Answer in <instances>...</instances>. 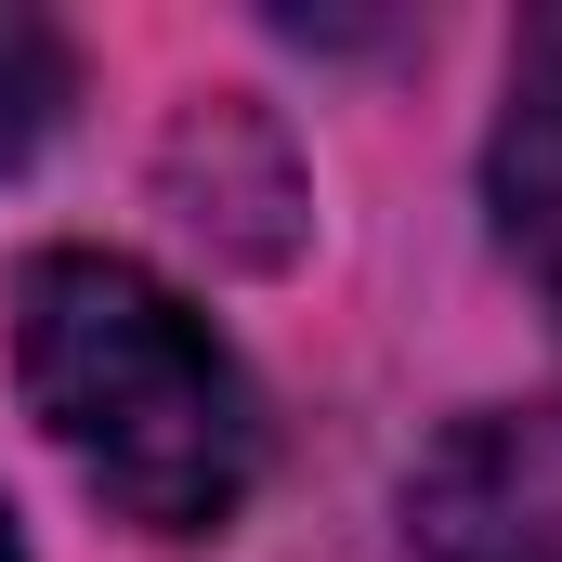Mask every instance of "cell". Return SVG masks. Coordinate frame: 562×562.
<instances>
[{
  "mask_svg": "<svg viewBox=\"0 0 562 562\" xmlns=\"http://www.w3.org/2000/svg\"><path fill=\"white\" fill-rule=\"evenodd\" d=\"M79 105V53H66V26L53 13H26V0H0V170H26L53 119Z\"/></svg>",
  "mask_w": 562,
  "mask_h": 562,
  "instance_id": "4",
  "label": "cell"
},
{
  "mask_svg": "<svg viewBox=\"0 0 562 562\" xmlns=\"http://www.w3.org/2000/svg\"><path fill=\"white\" fill-rule=\"evenodd\" d=\"M13 367L79 484L144 537H210L262 484V406L210 314L119 249H40L13 288Z\"/></svg>",
  "mask_w": 562,
  "mask_h": 562,
  "instance_id": "1",
  "label": "cell"
},
{
  "mask_svg": "<svg viewBox=\"0 0 562 562\" xmlns=\"http://www.w3.org/2000/svg\"><path fill=\"white\" fill-rule=\"evenodd\" d=\"M0 562H26V537H13V510H0Z\"/></svg>",
  "mask_w": 562,
  "mask_h": 562,
  "instance_id": "5",
  "label": "cell"
},
{
  "mask_svg": "<svg viewBox=\"0 0 562 562\" xmlns=\"http://www.w3.org/2000/svg\"><path fill=\"white\" fill-rule=\"evenodd\" d=\"M419 562H562V380L524 406H471L406 471Z\"/></svg>",
  "mask_w": 562,
  "mask_h": 562,
  "instance_id": "2",
  "label": "cell"
},
{
  "mask_svg": "<svg viewBox=\"0 0 562 562\" xmlns=\"http://www.w3.org/2000/svg\"><path fill=\"white\" fill-rule=\"evenodd\" d=\"M484 210L497 249L562 301V0L510 26V79H497V132H484Z\"/></svg>",
  "mask_w": 562,
  "mask_h": 562,
  "instance_id": "3",
  "label": "cell"
}]
</instances>
